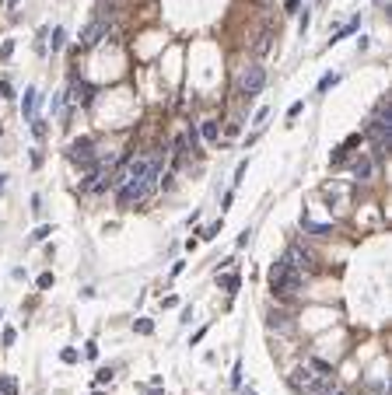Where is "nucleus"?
I'll list each match as a JSON object with an SVG mask.
<instances>
[{"label": "nucleus", "instance_id": "12", "mask_svg": "<svg viewBox=\"0 0 392 395\" xmlns=\"http://www.w3.org/2000/svg\"><path fill=\"white\" fill-rule=\"evenodd\" d=\"M270 112H273V109H266V105H263V109H256V119H252V137H259V130L266 126Z\"/></svg>", "mask_w": 392, "mask_h": 395}, {"label": "nucleus", "instance_id": "19", "mask_svg": "<svg viewBox=\"0 0 392 395\" xmlns=\"http://www.w3.org/2000/svg\"><path fill=\"white\" fill-rule=\"evenodd\" d=\"M336 80H340V74H326V77L319 80V91H329V87H333Z\"/></svg>", "mask_w": 392, "mask_h": 395}, {"label": "nucleus", "instance_id": "3", "mask_svg": "<svg viewBox=\"0 0 392 395\" xmlns=\"http://www.w3.org/2000/svg\"><path fill=\"white\" fill-rule=\"evenodd\" d=\"M291 385L298 388L301 395H336V381L315 367H298L291 374Z\"/></svg>", "mask_w": 392, "mask_h": 395}, {"label": "nucleus", "instance_id": "27", "mask_svg": "<svg viewBox=\"0 0 392 395\" xmlns=\"http://www.w3.org/2000/svg\"><path fill=\"white\" fill-rule=\"evenodd\" d=\"M217 231H221V221H217V224H210V228L203 231V238H214V235H217Z\"/></svg>", "mask_w": 392, "mask_h": 395}, {"label": "nucleus", "instance_id": "20", "mask_svg": "<svg viewBox=\"0 0 392 395\" xmlns=\"http://www.w3.org/2000/svg\"><path fill=\"white\" fill-rule=\"evenodd\" d=\"M67 42V35H63V28H53V49H60Z\"/></svg>", "mask_w": 392, "mask_h": 395}, {"label": "nucleus", "instance_id": "9", "mask_svg": "<svg viewBox=\"0 0 392 395\" xmlns=\"http://www.w3.org/2000/svg\"><path fill=\"white\" fill-rule=\"evenodd\" d=\"M350 171H354V178L368 182V178L375 175V161H371V158H354V164H350Z\"/></svg>", "mask_w": 392, "mask_h": 395}, {"label": "nucleus", "instance_id": "17", "mask_svg": "<svg viewBox=\"0 0 392 395\" xmlns=\"http://www.w3.org/2000/svg\"><path fill=\"white\" fill-rule=\"evenodd\" d=\"M221 283H224V290H228V294H238V287H242V280H238V276H221Z\"/></svg>", "mask_w": 392, "mask_h": 395}, {"label": "nucleus", "instance_id": "7", "mask_svg": "<svg viewBox=\"0 0 392 395\" xmlns=\"http://www.w3.org/2000/svg\"><path fill=\"white\" fill-rule=\"evenodd\" d=\"M284 255H287V259H291V262H294V266H298L301 273H312V269H315V255H312V248H301V245H291V248H287Z\"/></svg>", "mask_w": 392, "mask_h": 395}, {"label": "nucleus", "instance_id": "10", "mask_svg": "<svg viewBox=\"0 0 392 395\" xmlns=\"http://www.w3.org/2000/svg\"><path fill=\"white\" fill-rule=\"evenodd\" d=\"M35 105H39V91H35V87H28V91H25V102H21L25 119H35Z\"/></svg>", "mask_w": 392, "mask_h": 395}, {"label": "nucleus", "instance_id": "6", "mask_svg": "<svg viewBox=\"0 0 392 395\" xmlns=\"http://www.w3.org/2000/svg\"><path fill=\"white\" fill-rule=\"evenodd\" d=\"M147 192H151V189H147L144 182H133V178H126V182H123V189H119V203H123V207H133V203H140Z\"/></svg>", "mask_w": 392, "mask_h": 395}, {"label": "nucleus", "instance_id": "15", "mask_svg": "<svg viewBox=\"0 0 392 395\" xmlns=\"http://www.w3.org/2000/svg\"><path fill=\"white\" fill-rule=\"evenodd\" d=\"M357 28H361V18H354V21H350V25H347V28H340V32H336V35H333V42H340V39H347V35H354V32H357Z\"/></svg>", "mask_w": 392, "mask_h": 395}, {"label": "nucleus", "instance_id": "5", "mask_svg": "<svg viewBox=\"0 0 392 395\" xmlns=\"http://www.w3.org/2000/svg\"><path fill=\"white\" fill-rule=\"evenodd\" d=\"M67 158L74 161V164H81V171H88V168H91V164H95V140H91V137H81L77 144H70V147H67Z\"/></svg>", "mask_w": 392, "mask_h": 395}, {"label": "nucleus", "instance_id": "21", "mask_svg": "<svg viewBox=\"0 0 392 395\" xmlns=\"http://www.w3.org/2000/svg\"><path fill=\"white\" fill-rule=\"evenodd\" d=\"M11 53H14V42H11V39H7V42H4V46H0V60H11Z\"/></svg>", "mask_w": 392, "mask_h": 395}, {"label": "nucleus", "instance_id": "14", "mask_svg": "<svg viewBox=\"0 0 392 395\" xmlns=\"http://www.w3.org/2000/svg\"><path fill=\"white\" fill-rule=\"evenodd\" d=\"M203 140H207V144H221V140H217V123H214V119L203 123Z\"/></svg>", "mask_w": 392, "mask_h": 395}, {"label": "nucleus", "instance_id": "24", "mask_svg": "<svg viewBox=\"0 0 392 395\" xmlns=\"http://www.w3.org/2000/svg\"><path fill=\"white\" fill-rule=\"evenodd\" d=\"M60 357H63V360H67V364H77V350H70V346H67V350H63V353H60Z\"/></svg>", "mask_w": 392, "mask_h": 395}, {"label": "nucleus", "instance_id": "26", "mask_svg": "<svg viewBox=\"0 0 392 395\" xmlns=\"http://www.w3.org/2000/svg\"><path fill=\"white\" fill-rule=\"evenodd\" d=\"M0 94H4V98H11V94H14V87H11L7 80H0Z\"/></svg>", "mask_w": 392, "mask_h": 395}, {"label": "nucleus", "instance_id": "16", "mask_svg": "<svg viewBox=\"0 0 392 395\" xmlns=\"http://www.w3.org/2000/svg\"><path fill=\"white\" fill-rule=\"evenodd\" d=\"M133 332H140V336H151V332H154V322H151V318H137V322H133Z\"/></svg>", "mask_w": 392, "mask_h": 395}, {"label": "nucleus", "instance_id": "18", "mask_svg": "<svg viewBox=\"0 0 392 395\" xmlns=\"http://www.w3.org/2000/svg\"><path fill=\"white\" fill-rule=\"evenodd\" d=\"M112 378H116V371H112V367H102V371L95 374V381H98V385H105V381H112Z\"/></svg>", "mask_w": 392, "mask_h": 395}, {"label": "nucleus", "instance_id": "8", "mask_svg": "<svg viewBox=\"0 0 392 395\" xmlns=\"http://www.w3.org/2000/svg\"><path fill=\"white\" fill-rule=\"evenodd\" d=\"M112 25L105 21V18H95L88 28H84V35H81V46H98L102 39H105V32H109Z\"/></svg>", "mask_w": 392, "mask_h": 395}, {"label": "nucleus", "instance_id": "22", "mask_svg": "<svg viewBox=\"0 0 392 395\" xmlns=\"http://www.w3.org/2000/svg\"><path fill=\"white\" fill-rule=\"evenodd\" d=\"M49 287H53V273H42L39 276V290H49Z\"/></svg>", "mask_w": 392, "mask_h": 395}, {"label": "nucleus", "instance_id": "4", "mask_svg": "<svg viewBox=\"0 0 392 395\" xmlns=\"http://www.w3.org/2000/svg\"><path fill=\"white\" fill-rule=\"evenodd\" d=\"M263 84H266V67H263V63H249V67L242 70L238 87H242V94H245V98H256V94L263 91Z\"/></svg>", "mask_w": 392, "mask_h": 395}, {"label": "nucleus", "instance_id": "1", "mask_svg": "<svg viewBox=\"0 0 392 395\" xmlns=\"http://www.w3.org/2000/svg\"><path fill=\"white\" fill-rule=\"evenodd\" d=\"M270 290H273L280 301H294V298L305 290V273H301L287 255H280V259L270 266Z\"/></svg>", "mask_w": 392, "mask_h": 395}, {"label": "nucleus", "instance_id": "25", "mask_svg": "<svg viewBox=\"0 0 392 395\" xmlns=\"http://www.w3.org/2000/svg\"><path fill=\"white\" fill-rule=\"evenodd\" d=\"M14 339H18V332H14V329H4V346H11Z\"/></svg>", "mask_w": 392, "mask_h": 395}, {"label": "nucleus", "instance_id": "2", "mask_svg": "<svg viewBox=\"0 0 392 395\" xmlns=\"http://www.w3.org/2000/svg\"><path fill=\"white\" fill-rule=\"evenodd\" d=\"M368 144H371L375 161L389 158V151H392V105L389 102H382L378 112L371 116V123H368Z\"/></svg>", "mask_w": 392, "mask_h": 395}, {"label": "nucleus", "instance_id": "28", "mask_svg": "<svg viewBox=\"0 0 392 395\" xmlns=\"http://www.w3.org/2000/svg\"><path fill=\"white\" fill-rule=\"evenodd\" d=\"M98 395H105V392H98Z\"/></svg>", "mask_w": 392, "mask_h": 395}, {"label": "nucleus", "instance_id": "23", "mask_svg": "<svg viewBox=\"0 0 392 395\" xmlns=\"http://www.w3.org/2000/svg\"><path fill=\"white\" fill-rule=\"evenodd\" d=\"M0 388H4V395H18V392H14V381H11V378H0Z\"/></svg>", "mask_w": 392, "mask_h": 395}, {"label": "nucleus", "instance_id": "13", "mask_svg": "<svg viewBox=\"0 0 392 395\" xmlns=\"http://www.w3.org/2000/svg\"><path fill=\"white\" fill-rule=\"evenodd\" d=\"M301 228L308 235H333V224H315V221H301Z\"/></svg>", "mask_w": 392, "mask_h": 395}, {"label": "nucleus", "instance_id": "11", "mask_svg": "<svg viewBox=\"0 0 392 395\" xmlns=\"http://www.w3.org/2000/svg\"><path fill=\"white\" fill-rule=\"evenodd\" d=\"M357 144H361V137H357V133H354V137H347V144L333 151V164H340V161H347V154H350V151H354Z\"/></svg>", "mask_w": 392, "mask_h": 395}]
</instances>
